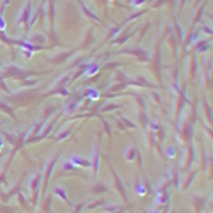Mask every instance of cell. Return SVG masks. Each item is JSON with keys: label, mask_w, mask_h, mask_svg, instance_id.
Returning a JSON list of instances; mask_svg holds the SVG:
<instances>
[{"label": "cell", "mask_w": 213, "mask_h": 213, "mask_svg": "<svg viewBox=\"0 0 213 213\" xmlns=\"http://www.w3.org/2000/svg\"><path fill=\"white\" fill-rule=\"evenodd\" d=\"M145 193H147V189H145L141 184L136 186V194H138V196H145Z\"/></svg>", "instance_id": "6da1fadb"}, {"label": "cell", "mask_w": 213, "mask_h": 213, "mask_svg": "<svg viewBox=\"0 0 213 213\" xmlns=\"http://www.w3.org/2000/svg\"><path fill=\"white\" fill-rule=\"evenodd\" d=\"M174 155H176V150H174L172 147H171V148H167V157L169 159H174Z\"/></svg>", "instance_id": "7a4b0ae2"}, {"label": "cell", "mask_w": 213, "mask_h": 213, "mask_svg": "<svg viewBox=\"0 0 213 213\" xmlns=\"http://www.w3.org/2000/svg\"><path fill=\"white\" fill-rule=\"evenodd\" d=\"M5 27H7V24H5V19H4V17H0V31H4Z\"/></svg>", "instance_id": "3957f363"}, {"label": "cell", "mask_w": 213, "mask_h": 213, "mask_svg": "<svg viewBox=\"0 0 213 213\" xmlns=\"http://www.w3.org/2000/svg\"><path fill=\"white\" fill-rule=\"evenodd\" d=\"M90 99H97V92H92V94H90Z\"/></svg>", "instance_id": "277c9868"}, {"label": "cell", "mask_w": 213, "mask_h": 213, "mask_svg": "<svg viewBox=\"0 0 213 213\" xmlns=\"http://www.w3.org/2000/svg\"><path fill=\"white\" fill-rule=\"evenodd\" d=\"M2 148H4V140L0 138V150H2Z\"/></svg>", "instance_id": "5b68a950"}, {"label": "cell", "mask_w": 213, "mask_h": 213, "mask_svg": "<svg viewBox=\"0 0 213 213\" xmlns=\"http://www.w3.org/2000/svg\"><path fill=\"white\" fill-rule=\"evenodd\" d=\"M152 213H159V211H152Z\"/></svg>", "instance_id": "8992f818"}]
</instances>
